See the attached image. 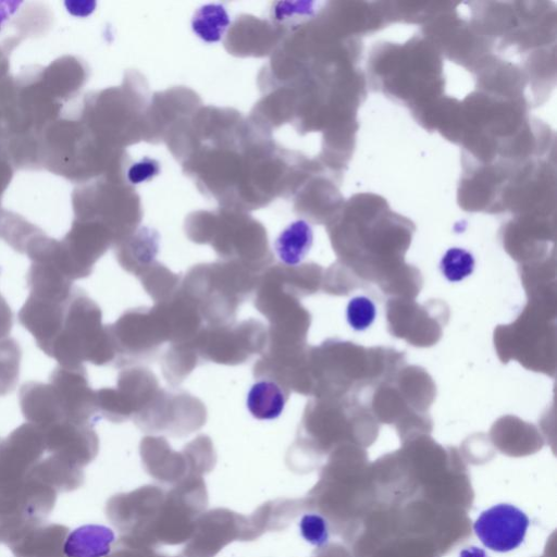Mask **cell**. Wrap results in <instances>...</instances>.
Returning <instances> with one entry per match:
<instances>
[{
	"label": "cell",
	"instance_id": "cell-1",
	"mask_svg": "<svg viewBox=\"0 0 557 557\" xmlns=\"http://www.w3.org/2000/svg\"><path fill=\"white\" fill-rule=\"evenodd\" d=\"M47 356L61 367L83 362L104 366L115 360L109 327L102 324V311L79 287L73 288L60 332Z\"/></svg>",
	"mask_w": 557,
	"mask_h": 557
},
{
	"label": "cell",
	"instance_id": "cell-2",
	"mask_svg": "<svg viewBox=\"0 0 557 557\" xmlns=\"http://www.w3.org/2000/svg\"><path fill=\"white\" fill-rule=\"evenodd\" d=\"M261 274L233 261L203 264L188 271L181 290L208 325L234 320L238 306L256 289Z\"/></svg>",
	"mask_w": 557,
	"mask_h": 557
},
{
	"label": "cell",
	"instance_id": "cell-3",
	"mask_svg": "<svg viewBox=\"0 0 557 557\" xmlns=\"http://www.w3.org/2000/svg\"><path fill=\"white\" fill-rule=\"evenodd\" d=\"M193 343L203 360L238 364L265 350L268 331L255 319L240 323L207 325L199 331Z\"/></svg>",
	"mask_w": 557,
	"mask_h": 557
},
{
	"label": "cell",
	"instance_id": "cell-4",
	"mask_svg": "<svg viewBox=\"0 0 557 557\" xmlns=\"http://www.w3.org/2000/svg\"><path fill=\"white\" fill-rule=\"evenodd\" d=\"M46 451L41 431L24 423L0 442V504L13 499L30 482V472Z\"/></svg>",
	"mask_w": 557,
	"mask_h": 557
},
{
	"label": "cell",
	"instance_id": "cell-5",
	"mask_svg": "<svg viewBox=\"0 0 557 557\" xmlns=\"http://www.w3.org/2000/svg\"><path fill=\"white\" fill-rule=\"evenodd\" d=\"M108 327L119 367L148 358L168 342L165 327L153 307L127 310Z\"/></svg>",
	"mask_w": 557,
	"mask_h": 557
},
{
	"label": "cell",
	"instance_id": "cell-6",
	"mask_svg": "<svg viewBox=\"0 0 557 557\" xmlns=\"http://www.w3.org/2000/svg\"><path fill=\"white\" fill-rule=\"evenodd\" d=\"M133 419L145 432L184 436L205 423L206 409L198 399L186 393L171 394L159 389L149 405Z\"/></svg>",
	"mask_w": 557,
	"mask_h": 557
},
{
	"label": "cell",
	"instance_id": "cell-7",
	"mask_svg": "<svg viewBox=\"0 0 557 557\" xmlns=\"http://www.w3.org/2000/svg\"><path fill=\"white\" fill-rule=\"evenodd\" d=\"M159 389L156 376L148 369H125L120 372L115 388L96 391L98 412L109 421L123 422L140 412Z\"/></svg>",
	"mask_w": 557,
	"mask_h": 557
},
{
	"label": "cell",
	"instance_id": "cell-8",
	"mask_svg": "<svg viewBox=\"0 0 557 557\" xmlns=\"http://www.w3.org/2000/svg\"><path fill=\"white\" fill-rule=\"evenodd\" d=\"M233 541H252L248 517L225 508L203 511L182 554L184 557H214Z\"/></svg>",
	"mask_w": 557,
	"mask_h": 557
},
{
	"label": "cell",
	"instance_id": "cell-9",
	"mask_svg": "<svg viewBox=\"0 0 557 557\" xmlns=\"http://www.w3.org/2000/svg\"><path fill=\"white\" fill-rule=\"evenodd\" d=\"M59 399L65 420L78 423H94L100 418L97 409L96 391L88 384L85 367L58 366L49 382Z\"/></svg>",
	"mask_w": 557,
	"mask_h": 557
},
{
	"label": "cell",
	"instance_id": "cell-10",
	"mask_svg": "<svg viewBox=\"0 0 557 557\" xmlns=\"http://www.w3.org/2000/svg\"><path fill=\"white\" fill-rule=\"evenodd\" d=\"M529 524V518L521 509L510 504H498L479 516L473 530L485 547L506 553L523 542Z\"/></svg>",
	"mask_w": 557,
	"mask_h": 557
},
{
	"label": "cell",
	"instance_id": "cell-11",
	"mask_svg": "<svg viewBox=\"0 0 557 557\" xmlns=\"http://www.w3.org/2000/svg\"><path fill=\"white\" fill-rule=\"evenodd\" d=\"M40 431L46 451L78 468L97 456L99 441L92 425L64 420Z\"/></svg>",
	"mask_w": 557,
	"mask_h": 557
},
{
	"label": "cell",
	"instance_id": "cell-12",
	"mask_svg": "<svg viewBox=\"0 0 557 557\" xmlns=\"http://www.w3.org/2000/svg\"><path fill=\"white\" fill-rule=\"evenodd\" d=\"M140 455L146 471L160 482L174 485L185 478L196 475L185 449L181 453L173 451L163 437L143 438Z\"/></svg>",
	"mask_w": 557,
	"mask_h": 557
},
{
	"label": "cell",
	"instance_id": "cell-13",
	"mask_svg": "<svg viewBox=\"0 0 557 557\" xmlns=\"http://www.w3.org/2000/svg\"><path fill=\"white\" fill-rule=\"evenodd\" d=\"M18 403L26 421L39 430H45L65 420L57 394L50 383L35 381L24 383L18 392Z\"/></svg>",
	"mask_w": 557,
	"mask_h": 557
},
{
	"label": "cell",
	"instance_id": "cell-14",
	"mask_svg": "<svg viewBox=\"0 0 557 557\" xmlns=\"http://www.w3.org/2000/svg\"><path fill=\"white\" fill-rule=\"evenodd\" d=\"M67 533L63 525L41 522L9 546L15 557H65L63 545Z\"/></svg>",
	"mask_w": 557,
	"mask_h": 557
},
{
	"label": "cell",
	"instance_id": "cell-15",
	"mask_svg": "<svg viewBox=\"0 0 557 557\" xmlns=\"http://www.w3.org/2000/svg\"><path fill=\"white\" fill-rule=\"evenodd\" d=\"M115 543L114 532L99 524H87L69 532L63 552L65 557H107Z\"/></svg>",
	"mask_w": 557,
	"mask_h": 557
},
{
	"label": "cell",
	"instance_id": "cell-16",
	"mask_svg": "<svg viewBox=\"0 0 557 557\" xmlns=\"http://www.w3.org/2000/svg\"><path fill=\"white\" fill-rule=\"evenodd\" d=\"M289 396V389L280 383L259 379L247 393L246 406L258 420H273L280 417Z\"/></svg>",
	"mask_w": 557,
	"mask_h": 557
},
{
	"label": "cell",
	"instance_id": "cell-17",
	"mask_svg": "<svg viewBox=\"0 0 557 557\" xmlns=\"http://www.w3.org/2000/svg\"><path fill=\"white\" fill-rule=\"evenodd\" d=\"M313 243L310 224L297 220L286 226L274 242L277 258L286 267H297L308 255Z\"/></svg>",
	"mask_w": 557,
	"mask_h": 557
},
{
	"label": "cell",
	"instance_id": "cell-18",
	"mask_svg": "<svg viewBox=\"0 0 557 557\" xmlns=\"http://www.w3.org/2000/svg\"><path fill=\"white\" fill-rule=\"evenodd\" d=\"M296 516L297 500L278 498L264 503L248 517L252 541L267 531L285 529Z\"/></svg>",
	"mask_w": 557,
	"mask_h": 557
},
{
	"label": "cell",
	"instance_id": "cell-19",
	"mask_svg": "<svg viewBox=\"0 0 557 557\" xmlns=\"http://www.w3.org/2000/svg\"><path fill=\"white\" fill-rule=\"evenodd\" d=\"M231 21L224 5L209 3L200 7L191 18L193 32L206 42H216L224 35Z\"/></svg>",
	"mask_w": 557,
	"mask_h": 557
},
{
	"label": "cell",
	"instance_id": "cell-20",
	"mask_svg": "<svg viewBox=\"0 0 557 557\" xmlns=\"http://www.w3.org/2000/svg\"><path fill=\"white\" fill-rule=\"evenodd\" d=\"M199 355L193 343L172 344L162 360L163 374L166 381L176 386L197 366Z\"/></svg>",
	"mask_w": 557,
	"mask_h": 557
},
{
	"label": "cell",
	"instance_id": "cell-21",
	"mask_svg": "<svg viewBox=\"0 0 557 557\" xmlns=\"http://www.w3.org/2000/svg\"><path fill=\"white\" fill-rule=\"evenodd\" d=\"M138 277L143 287L157 302L168 300L181 287L180 276L159 263H151Z\"/></svg>",
	"mask_w": 557,
	"mask_h": 557
},
{
	"label": "cell",
	"instance_id": "cell-22",
	"mask_svg": "<svg viewBox=\"0 0 557 557\" xmlns=\"http://www.w3.org/2000/svg\"><path fill=\"white\" fill-rule=\"evenodd\" d=\"M22 350L12 337L0 339V396L11 393L18 381Z\"/></svg>",
	"mask_w": 557,
	"mask_h": 557
},
{
	"label": "cell",
	"instance_id": "cell-23",
	"mask_svg": "<svg viewBox=\"0 0 557 557\" xmlns=\"http://www.w3.org/2000/svg\"><path fill=\"white\" fill-rule=\"evenodd\" d=\"M440 271L450 283H459L470 276L475 268L473 253L461 247L448 248L440 260Z\"/></svg>",
	"mask_w": 557,
	"mask_h": 557
},
{
	"label": "cell",
	"instance_id": "cell-24",
	"mask_svg": "<svg viewBox=\"0 0 557 557\" xmlns=\"http://www.w3.org/2000/svg\"><path fill=\"white\" fill-rule=\"evenodd\" d=\"M376 314L374 301L364 295L352 297L346 306V321L356 332L368 330L374 323Z\"/></svg>",
	"mask_w": 557,
	"mask_h": 557
},
{
	"label": "cell",
	"instance_id": "cell-25",
	"mask_svg": "<svg viewBox=\"0 0 557 557\" xmlns=\"http://www.w3.org/2000/svg\"><path fill=\"white\" fill-rule=\"evenodd\" d=\"M302 539L311 545L322 548L329 541V524L325 518L317 512L305 513L299 521Z\"/></svg>",
	"mask_w": 557,
	"mask_h": 557
},
{
	"label": "cell",
	"instance_id": "cell-26",
	"mask_svg": "<svg viewBox=\"0 0 557 557\" xmlns=\"http://www.w3.org/2000/svg\"><path fill=\"white\" fill-rule=\"evenodd\" d=\"M314 2L311 1H281L273 4L272 17L278 22H287L296 16H306L313 13Z\"/></svg>",
	"mask_w": 557,
	"mask_h": 557
},
{
	"label": "cell",
	"instance_id": "cell-27",
	"mask_svg": "<svg viewBox=\"0 0 557 557\" xmlns=\"http://www.w3.org/2000/svg\"><path fill=\"white\" fill-rule=\"evenodd\" d=\"M159 172V162L149 157H144L128 168L127 180L132 184H141L157 176Z\"/></svg>",
	"mask_w": 557,
	"mask_h": 557
},
{
	"label": "cell",
	"instance_id": "cell-28",
	"mask_svg": "<svg viewBox=\"0 0 557 557\" xmlns=\"http://www.w3.org/2000/svg\"><path fill=\"white\" fill-rule=\"evenodd\" d=\"M107 557H170L156 553L152 548L147 547H138L134 545H129L127 543L119 540L114 546L110 555ZM172 557H182V556H172Z\"/></svg>",
	"mask_w": 557,
	"mask_h": 557
},
{
	"label": "cell",
	"instance_id": "cell-29",
	"mask_svg": "<svg viewBox=\"0 0 557 557\" xmlns=\"http://www.w3.org/2000/svg\"><path fill=\"white\" fill-rule=\"evenodd\" d=\"M13 325V313L5 301V299L0 294V339L7 337L11 332Z\"/></svg>",
	"mask_w": 557,
	"mask_h": 557
},
{
	"label": "cell",
	"instance_id": "cell-30",
	"mask_svg": "<svg viewBox=\"0 0 557 557\" xmlns=\"http://www.w3.org/2000/svg\"><path fill=\"white\" fill-rule=\"evenodd\" d=\"M459 557H487V555L485 550H483L482 548H479L476 546H470L463 548L459 553Z\"/></svg>",
	"mask_w": 557,
	"mask_h": 557
}]
</instances>
